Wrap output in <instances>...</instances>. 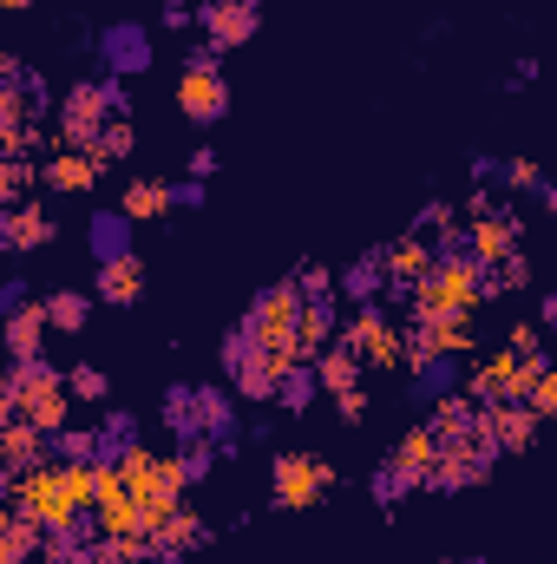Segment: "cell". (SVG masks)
<instances>
[{
	"label": "cell",
	"mask_w": 557,
	"mask_h": 564,
	"mask_svg": "<svg viewBox=\"0 0 557 564\" xmlns=\"http://www.w3.org/2000/svg\"><path fill=\"white\" fill-rule=\"evenodd\" d=\"M177 106H184L190 126H217V119L230 112V79H223V66H217V46H197V53L184 59V73H177Z\"/></svg>",
	"instance_id": "cell-6"
},
{
	"label": "cell",
	"mask_w": 557,
	"mask_h": 564,
	"mask_svg": "<svg viewBox=\"0 0 557 564\" xmlns=\"http://www.w3.org/2000/svg\"><path fill=\"white\" fill-rule=\"evenodd\" d=\"M433 466H439V433H433V421H419L394 440V453H387V466H381V499L394 506L401 492L433 486Z\"/></svg>",
	"instance_id": "cell-7"
},
{
	"label": "cell",
	"mask_w": 557,
	"mask_h": 564,
	"mask_svg": "<svg viewBox=\"0 0 557 564\" xmlns=\"http://www.w3.org/2000/svg\"><path fill=\"white\" fill-rule=\"evenodd\" d=\"M459 210H466V224H472V217H492V191H479V184H472V191H466V204H459Z\"/></svg>",
	"instance_id": "cell-46"
},
{
	"label": "cell",
	"mask_w": 557,
	"mask_h": 564,
	"mask_svg": "<svg viewBox=\"0 0 557 564\" xmlns=\"http://www.w3.org/2000/svg\"><path fill=\"white\" fill-rule=\"evenodd\" d=\"M532 408H538V421H551V414H557V361L545 368V381L532 388Z\"/></svg>",
	"instance_id": "cell-44"
},
{
	"label": "cell",
	"mask_w": 557,
	"mask_h": 564,
	"mask_svg": "<svg viewBox=\"0 0 557 564\" xmlns=\"http://www.w3.org/2000/svg\"><path fill=\"white\" fill-rule=\"evenodd\" d=\"M315 388H321V381H315V368H302V375H288V381H282V401H288V408H308V394H315Z\"/></svg>",
	"instance_id": "cell-43"
},
{
	"label": "cell",
	"mask_w": 557,
	"mask_h": 564,
	"mask_svg": "<svg viewBox=\"0 0 557 564\" xmlns=\"http://www.w3.org/2000/svg\"><path fill=\"white\" fill-rule=\"evenodd\" d=\"M119 112H125V86H119V79H79V86L59 99V119H53L59 151H92Z\"/></svg>",
	"instance_id": "cell-3"
},
{
	"label": "cell",
	"mask_w": 557,
	"mask_h": 564,
	"mask_svg": "<svg viewBox=\"0 0 557 564\" xmlns=\"http://www.w3.org/2000/svg\"><path fill=\"white\" fill-rule=\"evenodd\" d=\"M459 217H466V210H459V204H426V210H419V237H426V243H452V237H466V230H459Z\"/></svg>",
	"instance_id": "cell-30"
},
{
	"label": "cell",
	"mask_w": 557,
	"mask_h": 564,
	"mask_svg": "<svg viewBox=\"0 0 557 564\" xmlns=\"http://www.w3.org/2000/svg\"><path fill=\"white\" fill-rule=\"evenodd\" d=\"M545 210H551V217H557V184H551V191H545Z\"/></svg>",
	"instance_id": "cell-48"
},
{
	"label": "cell",
	"mask_w": 557,
	"mask_h": 564,
	"mask_svg": "<svg viewBox=\"0 0 557 564\" xmlns=\"http://www.w3.org/2000/svg\"><path fill=\"white\" fill-rule=\"evenodd\" d=\"M197 26L210 33V46H217V53H223V46H243V40L256 33V0H204Z\"/></svg>",
	"instance_id": "cell-17"
},
{
	"label": "cell",
	"mask_w": 557,
	"mask_h": 564,
	"mask_svg": "<svg viewBox=\"0 0 557 564\" xmlns=\"http://www.w3.org/2000/svg\"><path fill=\"white\" fill-rule=\"evenodd\" d=\"M190 197H197V191H177V184L139 177V184H125V204H119V210H125L132 224H151V217H171V210H177V204H190Z\"/></svg>",
	"instance_id": "cell-21"
},
{
	"label": "cell",
	"mask_w": 557,
	"mask_h": 564,
	"mask_svg": "<svg viewBox=\"0 0 557 564\" xmlns=\"http://www.w3.org/2000/svg\"><path fill=\"white\" fill-rule=\"evenodd\" d=\"M381 263H387V282H394V289H419V282L433 276V263H439V250H433V243H426V237H401V243H387V250H381Z\"/></svg>",
	"instance_id": "cell-18"
},
{
	"label": "cell",
	"mask_w": 557,
	"mask_h": 564,
	"mask_svg": "<svg viewBox=\"0 0 557 564\" xmlns=\"http://www.w3.org/2000/svg\"><path fill=\"white\" fill-rule=\"evenodd\" d=\"M7 7H33V0H7Z\"/></svg>",
	"instance_id": "cell-50"
},
{
	"label": "cell",
	"mask_w": 557,
	"mask_h": 564,
	"mask_svg": "<svg viewBox=\"0 0 557 564\" xmlns=\"http://www.w3.org/2000/svg\"><path fill=\"white\" fill-rule=\"evenodd\" d=\"M341 341L368 361V368H381V375H394V368H407V328L401 322H387L374 302H361L348 322H341Z\"/></svg>",
	"instance_id": "cell-8"
},
{
	"label": "cell",
	"mask_w": 557,
	"mask_h": 564,
	"mask_svg": "<svg viewBox=\"0 0 557 564\" xmlns=\"http://www.w3.org/2000/svg\"><path fill=\"white\" fill-rule=\"evenodd\" d=\"M204 539H210V525H204V512L184 499V506L157 525V539H151V545H157V558H184V552H197Z\"/></svg>",
	"instance_id": "cell-23"
},
{
	"label": "cell",
	"mask_w": 557,
	"mask_h": 564,
	"mask_svg": "<svg viewBox=\"0 0 557 564\" xmlns=\"http://www.w3.org/2000/svg\"><path fill=\"white\" fill-rule=\"evenodd\" d=\"M492 459H499V440H492L485 426H472V433H459V440H439V466H433V486H439V492L479 486V479L492 473Z\"/></svg>",
	"instance_id": "cell-11"
},
{
	"label": "cell",
	"mask_w": 557,
	"mask_h": 564,
	"mask_svg": "<svg viewBox=\"0 0 557 564\" xmlns=\"http://www.w3.org/2000/svg\"><path fill=\"white\" fill-rule=\"evenodd\" d=\"M472 348V315H426L407 322V375H433L446 355Z\"/></svg>",
	"instance_id": "cell-10"
},
{
	"label": "cell",
	"mask_w": 557,
	"mask_h": 564,
	"mask_svg": "<svg viewBox=\"0 0 557 564\" xmlns=\"http://www.w3.org/2000/svg\"><path fill=\"white\" fill-rule=\"evenodd\" d=\"M230 426V401L217 394V388H197V440H210V433H223Z\"/></svg>",
	"instance_id": "cell-35"
},
{
	"label": "cell",
	"mask_w": 557,
	"mask_h": 564,
	"mask_svg": "<svg viewBox=\"0 0 557 564\" xmlns=\"http://www.w3.org/2000/svg\"><path fill=\"white\" fill-rule=\"evenodd\" d=\"M66 375H53L46 361H13L7 368V381H0V421H13V414H26V421L40 426V433H66Z\"/></svg>",
	"instance_id": "cell-2"
},
{
	"label": "cell",
	"mask_w": 557,
	"mask_h": 564,
	"mask_svg": "<svg viewBox=\"0 0 557 564\" xmlns=\"http://www.w3.org/2000/svg\"><path fill=\"white\" fill-rule=\"evenodd\" d=\"M0 486H7V506H20L26 519H40L46 532H79V519H86V506L73 499L59 459H46V466L26 473V479H0Z\"/></svg>",
	"instance_id": "cell-4"
},
{
	"label": "cell",
	"mask_w": 557,
	"mask_h": 564,
	"mask_svg": "<svg viewBox=\"0 0 557 564\" xmlns=\"http://www.w3.org/2000/svg\"><path fill=\"white\" fill-rule=\"evenodd\" d=\"M361 368H368V361H361L348 341H335V348H321V355H315V381H321L328 394H348V388H361Z\"/></svg>",
	"instance_id": "cell-26"
},
{
	"label": "cell",
	"mask_w": 557,
	"mask_h": 564,
	"mask_svg": "<svg viewBox=\"0 0 557 564\" xmlns=\"http://www.w3.org/2000/svg\"><path fill=\"white\" fill-rule=\"evenodd\" d=\"M335 408H341V421H368V394H361V388L335 394Z\"/></svg>",
	"instance_id": "cell-45"
},
{
	"label": "cell",
	"mask_w": 557,
	"mask_h": 564,
	"mask_svg": "<svg viewBox=\"0 0 557 564\" xmlns=\"http://www.w3.org/2000/svg\"><path fill=\"white\" fill-rule=\"evenodd\" d=\"M302 295H335V289H341V282H335V270H328V263H302Z\"/></svg>",
	"instance_id": "cell-42"
},
{
	"label": "cell",
	"mask_w": 557,
	"mask_h": 564,
	"mask_svg": "<svg viewBox=\"0 0 557 564\" xmlns=\"http://www.w3.org/2000/svg\"><path fill=\"white\" fill-rule=\"evenodd\" d=\"M505 184H512V191H545V171H538L532 158H512V164H505Z\"/></svg>",
	"instance_id": "cell-41"
},
{
	"label": "cell",
	"mask_w": 557,
	"mask_h": 564,
	"mask_svg": "<svg viewBox=\"0 0 557 564\" xmlns=\"http://www.w3.org/2000/svg\"><path fill=\"white\" fill-rule=\"evenodd\" d=\"M505 348H518V355H545V328H538V322H512V328H505Z\"/></svg>",
	"instance_id": "cell-39"
},
{
	"label": "cell",
	"mask_w": 557,
	"mask_h": 564,
	"mask_svg": "<svg viewBox=\"0 0 557 564\" xmlns=\"http://www.w3.org/2000/svg\"><path fill=\"white\" fill-rule=\"evenodd\" d=\"M46 315H53V328L79 335V328H86V315H92V302H86L79 289H53V295H46Z\"/></svg>",
	"instance_id": "cell-29"
},
{
	"label": "cell",
	"mask_w": 557,
	"mask_h": 564,
	"mask_svg": "<svg viewBox=\"0 0 557 564\" xmlns=\"http://www.w3.org/2000/svg\"><path fill=\"white\" fill-rule=\"evenodd\" d=\"M66 388H73L79 401H106V394H112V381H106V368H73V375H66Z\"/></svg>",
	"instance_id": "cell-38"
},
{
	"label": "cell",
	"mask_w": 557,
	"mask_h": 564,
	"mask_svg": "<svg viewBox=\"0 0 557 564\" xmlns=\"http://www.w3.org/2000/svg\"><path fill=\"white\" fill-rule=\"evenodd\" d=\"M479 426L499 440V453H525L538 440V408L532 401H492V408H479Z\"/></svg>",
	"instance_id": "cell-15"
},
{
	"label": "cell",
	"mask_w": 557,
	"mask_h": 564,
	"mask_svg": "<svg viewBox=\"0 0 557 564\" xmlns=\"http://www.w3.org/2000/svg\"><path fill=\"white\" fill-rule=\"evenodd\" d=\"M46 328H53L46 302H13V315H7V355H13V361H40Z\"/></svg>",
	"instance_id": "cell-19"
},
{
	"label": "cell",
	"mask_w": 557,
	"mask_h": 564,
	"mask_svg": "<svg viewBox=\"0 0 557 564\" xmlns=\"http://www.w3.org/2000/svg\"><path fill=\"white\" fill-rule=\"evenodd\" d=\"M335 486V466L321 459V453H276V473H270V506L276 512H302V506H315L321 492Z\"/></svg>",
	"instance_id": "cell-9"
},
{
	"label": "cell",
	"mask_w": 557,
	"mask_h": 564,
	"mask_svg": "<svg viewBox=\"0 0 557 564\" xmlns=\"http://www.w3.org/2000/svg\"><path fill=\"white\" fill-rule=\"evenodd\" d=\"M46 459H53V433H40L26 414H13V421L0 426V479H26Z\"/></svg>",
	"instance_id": "cell-14"
},
{
	"label": "cell",
	"mask_w": 557,
	"mask_h": 564,
	"mask_svg": "<svg viewBox=\"0 0 557 564\" xmlns=\"http://www.w3.org/2000/svg\"><path fill=\"white\" fill-rule=\"evenodd\" d=\"M223 368H230V381H237L243 401H270V394H282V375L270 368V348H263L250 328H237V335L223 341Z\"/></svg>",
	"instance_id": "cell-13"
},
{
	"label": "cell",
	"mask_w": 557,
	"mask_h": 564,
	"mask_svg": "<svg viewBox=\"0 0 557 564\" xmlns=\"http://www.w3.org/2000/svg\"><path fill=\"white\" fill-rule=\"evenodd\" d=\"M139 558H157L151 539H92V564H139Z\"/></svg>",
	"instance_id": "cell-32"
},
{
	"label": "cell",
	"mask_w": 557,
	"mask_h": 564,
	"mask_svg": "<svg viewBox=\"0 0 557 564\" xmlns=\"http://www.w3.org/2000/svg\"><path fill=\"white\" fill-rule=\"evenodd\" d=\"M13 126H33V99H26V86H0V132H13Z\"/></svg>",
	"instance_id": "cell-37"
},
{
	"label": "cell",
	"mask_w": 557,
	"mask_h": 564,
	"mask_svg": "<svg viewBox=\"0 0 557 564\" xmlns=\"http://www.w3.org/2000/svg\"><path fill=\"white\" fill-rule=\"evenodd\" d=\"M341 289H348L354 302H374V295L387 289V263H381V257H361V263H354V270L341 276Z\"/></svg>",
	"instance_id": "cell-31"
},
{
	"label": "cell",
	"mask_w": 557,
	"mask_h": 564,
	"mask_svg": "<svg viewBox=\"0 0 557 564\" xmlns=\"http://www.w3.org/2000/svg\"><path fill=\"white\" fill-rule=\"evenodd\" d=\"M302 308H308V295H302V282H276L270 295H256V308H250V335L263 341V348H295V328H302Z\"/></svg>",
	"instance_id": "cell-12"
},
{
	"label": "cell",
	"mask_w": 557,
	"mask_h": 564,
	"mask_svg": "<svg viewBox=\"0 0 557 564\" xmlns=\"http://www.w3.org/2000/svg\"><path fill=\"white\" fill-rule=\"evenodd\" d=\"M545 368H551V355H518V348H499V355L472 361L466 394H472L479 408H492V401H532V388L545 381Z\"/></svg>",
	"instance_id": "cell-5"
},
{
	"label": "cell",
	"mask_w": 557,
	"mask_h": 564,
	"mask_svg": "<svg viewBox=\"0 0 557 564\" xmlns=\"http://www.w3.org/2000/svg\"><path fill=\"white\" fill-rule=\"evenodd\" d=\"M26 184H40V164L33 158H0V197L26 204Z\"/></svg>",
	"instance_id": "cell-33"
},
{
	"label": "cell",
	"mask_w": 557,
	"mask_h": 564,
	"mask_svg": "<svg viewBox=\"0 0 557 564\" xmlns=\"http://www.w3.org/2000/svg\"><path fill=\"white\" fill-rule=\"evenodd\" d=\"M33 552H46V525L26 519L20 506H7L0 512V564H26Z\"/></svg>",
	"instance_id": "cell-24"
},
{
	"label": "cell",
	"mask_w": 557,
	"mask_h": 564,
	"mask_svg": "<svg viewBox=\"0 0 557 564\" xmlns=\"http://www.w3.org/2000/svg\"><path fill=\"white\" fill-rule=\"evenodd\" d=\"M99 177H106V171H99L86 151H46V158H40V184H46V191H66V197H73V191H92Z\"/></svg>",
	"instance_id": "cell-20"
},
{
	"label": "cell",
	"mask_w": 557,
	"mask_h": 564,
	"mask_svg": "<svg viewBox=\"0 0 557 564\" xmlns=\"http://www.w3.org/2000/svg\"><path fill=\"white\" fill-rule=\"evenodd\" d=\"M0 237H7V250H40V243H53V217H46V204H7V217H0Z\"/></svg>",
	"instance_id": "cell-22"
},
{
	"label": "cell",
	"mask_w": 557,
	"mask_h": 564,
	"mask_svg": "<svg viewBox=\"0 0 557 564\" xmlns=\"http://www.w3.org/2000/svg\"><path fill=\"white\" fill-rule=\"evenodd\" d=\"M99 440H106V433H73V426L59 433V446H66V459H106V446H99Z\"/></svg>",
	"instance_id": "cell-40"
},
{
	"label": "cell",
	"mask_w": 557,
	"mask_h": 564,
	"mask_svg": "<svg viewBox=\"0 0 557 564\" xmlns=\"http://www.w3.org/2000/svg\"><path fill=\"white\" fill-rule=\"evenodd\" d=\"M132 144H139V132H132V119H125V112H119V119H112V126H106V139L92 144V151H86V158H92V164H99V171H112V164H119V158H132Z\"/></svg>",
	"instance_id": "cell-28"
},
{
	"label": "cell",
	"mask_w": 557,
	"mask_h": 564,
	"mask_svg": "<svg viewBox=\"0 0 557 564\" xmlns=\"http://www.w3.org/2000/svg\"><path fill=\"white\" fill-rule=\"evenodd\" d=\"M532 282V263H525V250L518 257H505L499 270H485V295H505V289H525Z\"/></svg>",
	"instance_id": "cell-36"
},
{
	"label": "cell",
	"mask_w": 557,
	"mask_h": 564,
	"mask_svg": "<svg viewBox=\"0 0 557 564\" xmlns=\"http://www.w3.org/2000/svg\"><path fill=\"white\" fill-rule=\"evenodd\" d=\"M426 421H433L439 440H459V433H472V426H479V401H472L466 388H452V394H439V401H433V414H426Z\"/></svg>",
	"instance_id": "cell-27"
},
{
	"label": "cell",
	"mask_w": 557,
	"mask_h": 564,
	"mask_svg": "<svg viewBox=\"0 0 557 564\" xmlns=\"http://www.w3.org/2000/svg\"><path fill=\"white\" fill-rule=\"evenodd\" d=\"M518 217L512 210H492V217H472V230H466V243H472V263H485V270H499L505 257H518Z\"/></svg>",
	"instance_id": "cell-16"
},
{
	"label": "cell",
	"mask_w": 557,
	"mask_h": 564,
	"mask_svg": "<svg viewBox=\"0 0 557 564\" xmlns=\"http://www.w3.org/2000/svg\"><path fill=\"white\" fill-rule=\"evenodd\" d=\"M46 564H92V539H79V532H46Z\"/></svg>",
	"instance_id": "cell-34"
},
{
	"label": "cell",
	"mask_w": 557,
	"mask_h": 564,
	"mask_svg": "<svg viewBox=\"0 0 557 564\" xmlns=\"http://www.w3.org/2000/svg\"><path fill=\"white\" fill-rule=\"evenodd\" d=\"M99 295H106L112 308H125V302H139V295H144V263L132 257V250L99 257Z\"/></svg>",
	"instance_id": "cell-25"
},
{
	"label": "cell",
	"mask_w": 557,
	"mask_h": 564,
	"mask_svg": "<svg viewBox=\"0 0 557 564\" xmlns=\"http://www.w3.org/2000/svg\"><path fill=\"white\" fill-rule=\"evenodd\" d=\"M551 361H557V355H551Z\"/></svg>",
	"instance_id": "cell-51"
},
{
	"label": "cell",
	"mask_w": 557,
	"mask_h": 564,
	"mask_svg": "<svg viewBox=\"0 0 557 564\" xmlns=\"http://www.w3.org/2000/svg\"><path fill=\"white\" fill-rule=\"evenodd\" d=\"M190 171H197V177H210V171H217V151H210V144H204V151H190Z\"/></svg>",
	"instance_id": "cell-47"
},
{
	"label": "cell",
	"mask_w": 557,
	"mask_h": 564,
	"mask_svg": "<svg viewBox=\"0 0 557 564\" xmlns=\"http://www.w3.org/2000/svg\"><path fill=\"white\" fill-rule=\"evenodd\" d=\"M545 322H557V295H551V302H545Z\"/></svg>",
	"instance_id": "cell-49"
},
{
	"label": "cell",
	"mask_w": 557,
	"mask_h": 564,
	"mask_svg": "<svg viewBox=\"0 0 557 564\" xmlns=\"http://www.w3.org/2000/svg\"><path fill=\"white\" fill-rule=\"evenodd\" d=\"M485 302V263H472V250H446L433 263V276L407 289V315L426 322V315H479Z\"/></svg>",
	"instance_id": "cell-1"
}]
</instances>
